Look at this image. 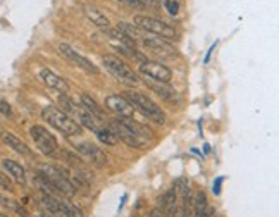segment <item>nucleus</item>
I'll list each match as a JSON object with an SVG mask.
<instances>
[{"mask_svg":"<svg viewBox=\"0 0 279 217\" xmlns=\"http://www.w3.org/2000/svg\"><path fill=\"white\" fill-rule=\"evenodd\" d=\"M2 167L7 171V174L18 183V185H24L26 183L24 167H22L19 162H16V160H12V159H4L2 160Z\"/></svg>","mask_w":279,"mask_h":217,"instance_id":"nucleus-18","label":"nucleus"},{"mask_svg":"<svg viewBox=\"0 0 279 217\" xmlns=\"http://www.w3.org/2000/svg\"><path fill=\"white\" fill-rule=\"evenodd\" d=\"M102 64L106 65L107 71H109L117 81H121V83L128 85V87H134V85L140 83L136 72H134L126 62L121 61V59L114 57V55H106V57L102 59Z\"/></svg>","mask_w":279,"mask_h":217,"instance_id":"nucleus-4","label":"nucleus"},{"mask_svg":"<svg viewBox=\"0 0 279 217\" xmlns=\"http://www.w3.org/2000/svg\"><path fill=\"white\" fill-rule=\"evenodd\" d=\"M117 29H119L123 35H126L129 40H143L147 36V33L143 31V29H140L136 24H131V22H126V21H119L116 26Z\"/></svg>","mask_w":279,"mask_h":217,"instance_id":"nucleus-21","label":"nucleus"},{"mask_svg":"<svg viewBox=\"0 0 279 217\" xmlns=\"http://www.w3.org/2000/svg\"><path fill=\"white\" fill-rule=\"evenodd\" d=\"M0 138H2V141H4L5 145H9V149H12L14 152L21 153V155H26V157L31 155L29 147L22 140H19L16 134L9 133V131H4V133H0Z\"/></svg>","mask_w":279,"mask_h":217,"instance_id":"nucleus-16","label":"nucleus"},{"mask_svg":"<svg viewBox=\"0 0 279 217\" xmlns=\"http://www.w3.org/2000/svg\"><path fill=\"white\" fill-rule=\"evenodd\" d=\"M145 85L152 91H155L160 98H164V100H167V102H172L174 98L178 97V95H176V90H174V88H171L169 83H160V81H153V80L145 78Z\"/></svg>","mask_w":279,"mask_h":217,"instance_id":"nucleus-17","label":"nucleus"},{"mask_svg":"<svg viewBox=\"0 0 279 217\" xmlns=\"http://www.w3.org/2000/svg\"><path fill=\"white\" fill-rule=\"evenodd\" d=\"M138 72L143 78H149L153 81H160V83H169L172 80V71L167 65L160 64L157 61H143L138 65Z\"/></svg>","mask_w":279,"mask_h":217,"instance_id":"nucleus-8","label":"nucleus"},{"mask_svg":"<svg viewBox=\"0 0 279 217\" xmlns=\"http://www.w3.org/2000/svg\"><path fill=\"white\" fill-rule=\"evenodd\" d=\"M95 134H97V138L102 141V143H106V145H116L117 138L114 136V133L109 130V128L106 126H100L97 131H95Z\"/></svg>","mask_w":279,"mask_h":217,"instance_id":"nucleus-23","label":"nucleus"},{"mask_svg":"<svg viewBox=\"0 0 279 217\" xmlns=\"http://www.w3.org/2000/svg\"><path fill=\"white\" fill-rule=\"evenodd\" d=\"M0 112L4 114V116H7V117H11V116H12L11 105H9L5 100H0Z\"/></svg>","mask_w":279,"mask_h":217,"instance_id":"nucleus-27","label":"nucleus"},{"mask_svg":"<svg viewBox=\"0 0 279 217\" xmlns=\"http://www.w3.org/2000/svg\"><path fill=\"white\" fill-rule=\"evenodd\" d=\"M42 117H43V121H47L52 128L61 131L65 136H78V134L83 133V128L71 116H67L65 112L59 110L57 107H52V105L43 107L42 108Z\"/></svg>","mask_w":279,"mask_h":217,"instance_id":"nucleus-2","label":"nucleus"},{"mask_svg":"<svg viewBox=\"0 0 279 217\" xmlns=\"http://www.w3.org/2000/svg\"><path fill=\"white\" fill-rule=\"evenodd\" d=\"M119 4H124L128 5V7H133V9H142L145 7V4H143L142 0H117Z\"/></svg>","mask_w":279,"mask_h":217,"instance_id":"nucleus-26","label":"nucleus"},{"mask_svg":"<svg viewBox=\"0 0 279 217\" xmlns=\"http://www.w3.org/2000/svg\"><path fill=\"white\" fill-rule=\"evenodd\" d=\"M0 188L5 190V192H14V188H12V183H11V179H9V176H5L2 171H0Z\"/></svg>","mask_w":279,"mask_h":217,"instance_id":"nucleus-25","label":"nucleus"},{"mask_svg":"<svg viewBox=\"0 0 279 217\" xmlns=\"http://www.w3.org/2000/svg\"><path fill=\"white\" fill-rule=\"evenodd\" d=\"M42 217H47V216H42Z\"/></svg>","mask_w":279,"mask_h":217,"instance_id":"nucleus-32","label":"nucleus"},{"mask_svg":"<svg viewBox=\"0 0 279 217\" xmlns=\"http://www.w3.org/2000/svg\"><path fill=\"white\" fill-rule=\"evenodd\" d=\"M40 173L43 174V176L47 177L48 183H50L55 196L61 195V196H65V198H71V196L76 195V186H74L73 183L65 177L64 171H62L61 167L43 166L40 169Z\"/></svg>","mask_w":279,"mask_h":217,"instance_id":"nucleus-3","label":"nucleus"},{"mask_svg":"<svg viewBox=\"0 0 279 217\" xmlns=\"http://www.w3.org/2000/svg\"><path fill=\"white\" fill-rule=\"evenodd\" d=\"M142 42H143V45H145L149 50H152L155 55L167 57V59L178 57V50H176V48H174L167 40L160 38V36H155V38H152V36H145Z\"/></svg>","mask_w":279,"mask_h":217,"instance_id":"nucleus-10","label":"nucleus"},{"mask_svg":"<svg viewBox=\"0 0 279 217\" xmlns=\"http://www.w3.org/2000/svg\"><path fill=\"white\" fill-rule=\"evenodd\" d=\"M59 52H61L62 55H64L65 59H69L71 62H74V64L78 65V67H81L83 71L90 72V74H97L98 72V67L93 64L91 61H88L86 57H83L81 54H78L76 50H74L71 45L67 43H61L59 45Z\"/></svg>","mask_w":279,"mask_h":217,"instance_id":"nucleus-11","label":"nucleus"},{"mask_svg":"<svg viewBox=\"0 0 279 217\" xmlns=\"http://www.w3.org/2000/svg\"><path fill=\"white\" fill-rule=\"evenodd\" d=\"M83 9H85V16H86V18L90 19V21L93 22V24L97 26V28H100L104 33H106L109 28H112V26H110V21H109V19H107L106 16L102 14V12L98 11L97 7H93V5H85Z\"/></svg>","mask_w":279,"mask_h":217,"instance_id":"nucleus-19","label":"nucleus"},{"mask_svg":"<svg viewBox=\"0 0 279 217\" xmlns=\"http://www.w3.org/2000/svg\"><path fill=\"white\" fill-rule=\"evenodd\" d=\"M221 185H222V177H217V181L214 183V193H215V195H219V193H221Z\"/></svg>","mask_w":279,"mask_h":217,"instance_id":"nucleus-29","label":"nucleus"},{"mask_svg":"<svg viewBox=\"0 0 279 217\" xmlns=\"http://www.w3.org/2000/svg\"><path fill=\"white\" fill-rule=\"evenodd\" d=\"M107 128H109V130L112 131L114 136L119 138L121 141H124V143H126L128 147H131V149H142L143 145H145L142 140H140V138L136 136V134L133 133V131L129 130V126H128V124L124 123L123 117L112 119Z\"/></svg>","mask_w":279,"mask_h":217,"instance_id":"nucleus-9","label":"nucleus"},{"mask_svg":"<svg viewBox=\"0 0 279 217\" xmlns=\"http://www.w3.org/2000/svg\"><path fill=\"white\" fill-rule=\"evenodd\" d=\"M59 104H61L62 107H64V110H62V112H65L67 116L76 117L78 112L81 110V107H78V105L67 97V93H61V95H59Z\"/></svg>","mask_w":279,"mask_h":217,"instance_id":"nucleus-22","label":"nucleus"},{"mask_svg":"<svg viewBox=\"0 0 279 217\" xmlns=\"http://www.w3.org/2000/svg\"><path fill=\"white\" fill-rule=\"evenodd\" d=\"M29 134H31L33 141L37 143L38 150H40L43 155H55L59 150V143L55 140L54 134H50V131L45 130L40 124H35V126L29 128Z\"/></svg>","mask_w":279,"mask_h":217,"instance_id":"nucleus-7","label":"nucleus"},{"mask_svg":"<svg viewBox=\"0 0 279 217\" xmlns=\"http://www.w3.org/2000/svg\"><path fill=\"white\" fill-rule=\"evenodd\" d=\"M162 5L171 16H178L179 14V2L178 0H162Z\"/></svg>","mask_w":279,"mask_h":217,"instance_id":"nucleus-24","label":"nucleus"},{"mask_svg":"<svg viewBox=\"0 0 279 217\" xmlns=\"http://www.w3.org/2000/svg\"><path fill=\"white\" fill-rule=\"evenodd\" d=\"M40 78L48 88H52V90H57V91H61V93H69L67 81H65L64 78L59 76V74H55L54 71H50V69H42Z\"/></svg>","mask_w":279,"mask_h":217,"instance_id":"nucleus-14","label":"nucleus"},{"mask_svg":"<svg viewBox=\"0 0 279 217\" xmlns=\"http://www.w3.org/2000/svg\"><path fill=\"white\" fill-rule=\"evenodd\" d=\"M149 217H164V212L160 207H155V209H152L149 212Z\"/></svg>","mask_w":279,"mask_h":217,"instance_id":"nucleus-28","label":"nucleus"},{"mask_svg":"<svg viewBox=\"0 0 279 217\" xmlns=\"http://www.w3.org/2000/svg\"><path fill=\"white\" fill-rule=\"evenodd\" d=\"M74 149H76L80 153H83V155L86 157L91 164H95V166L102 167V166H106L107 164L106 153L102 152V149H98L97 145L90 143V141H81V143H76Z\"/></svg>","mask_w":279,"mask_h":217,"instance_id":"nucleus-12","label":"nucleus"},{"mask_svg":"<svg viewBox=\"0 0 279 217\" xmlns=\"http://www.w3.org/2000/svg\"><path fill=\"white\" fill-rule=\"evenodd\" d=\"M124 98L131 104L133 110H138V112L142 114L143 117H147L149 121L155 124H166L167 117L166 112H164L162 108L155 104L150 97H147L145 93L138 90H128L124 93Z\"/></svg>","mask_w":279,"mask_h":217,"instance_id":"nucleus-1","label":"nucleus"},{"mask_svg":"<svg viewBox=\"0 0 279 217\" xmlns=\"http://www.w3.org/2000/svg\"><path fill=\"white\" fill-rule=\"evenodd\" d=\"M81 107L86 108L88 112H90L91 116L97 117V119H104V116H106V108L102 107V105L98 104L93 97H90L88 93L81 95Z\"/></svg>","mask_w":279,"mask_h":217,"instance_id":"nucleus-20","label":"nucleus"},{"mask_svg":"<svg viewBox=\"0 0 279 217\" xmlns=\"http://www.w3.org/2000/svg\"><path fill=\"white\" fill-rule=\"evenodd\" d=\"M0 217H7V216H5V214H2V212H0Z\"/></svg>","mask_w":279,"mask_h":217,"instance_id":"nucleus-31","label":"nucleus"},{"mask_svg":"<svg viewBox=\"0 0 279 217\" xmlns=\"http://www.w3.org/2000/svg\"><path fill=\"white\" fill-rule=\"evenodd\" d=\"M42 202H43V207L47 210V214L55 217H85L83 210L78 209L76 205L73 203H69L67 200L64 198H59V196L54 195H47L45 193L42 196Z\"/></svg>","mask_w":279,"mask_h":217,"instance_id":"nucleus-6","label":"nucleus"},{"mask_svg":"<svg viewBox=\"0 0 279 217\" xmlns=\"http://www.w3.org/2000/svg\"><path fill=\"white\" fill-rule=\"evenodd\" d=\"M106 107L109 108L110 112L117 114L119 117H133V107L131 104L121 95H109L106 97Z\"/></svg>","mask_w":279,"mask_h":217,"instance_id":"nucleus-13","label":"nucleus"},{"mask_svg":"<svg viewBox=\"0 0 279 217\" xmlns=\"http://www.w3.org/2000/svg\"><path fill=\"white\" fill-rule=\"evenodd\" d=\"M134 24L145 33H152L155 36H160L164 40H174L178 36V31L167 22L160 19L150 18V16H134Z\"/></svg>","mask_w":279,"mask_h":217,"instance_id":"nucleus-5","label":"nucleus"},{"mask_svg":"<svg viewBox=\"0 0 279 217\" xmlns=\"http://www.w3.org/2000/svg\"><path fill=\"white\" fill-rule=\"evenodd\" d=\"M143 4H147V2H155V0H142Z\"/></svg>","mask_w":279,"mask_h":217,"instance_id":"nucleus-30","label":"nucleus"},{"mask_svg":"<svg viewBox=\"0 0 279 217\" xmlns=\"http://www.w3.org/2000/svg\"><path fill=\"white\" fill-rule=\"evenodd\" d=\"M192 205H193V216L195 217H212L214 216V210L209 207L207 195L203 192H196L195 195H193Z\"/></svg>","mask_w":279,"mask_h":217,"instance_id":"nucleus-15","label":"nucleus"}]
</instances>
